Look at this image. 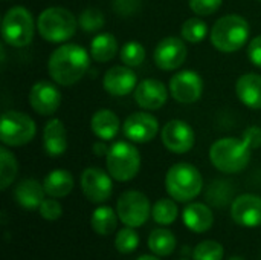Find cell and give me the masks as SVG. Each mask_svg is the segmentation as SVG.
<instances>
[{
    "instance_id": "6da1fadb",
    "label": "cell",
    "mask_w": 261,
    "mask_h": 260,
    "mask_svg": "<svg viewBox=\"0 0 261 260\" xmlns=\"http://www.w3.org/2000/svg\"><path fill=\"white\" fill-rule=\"evenodd\" d=\"M47 69L55 83L72 86L78 83L89 69V55L86 49L78 44H63L50 54Z\"/></svg>"
},
{
    "instance_id": "7a4b0ae2",
    "label": "cell",
    "mask_w": 261,
    "mask_h": 260,
    "mask_svg": "<svg viewBox=\"0 0 261 260\" xmlns=\"http://www.w3.org/2000/svg\"><path fill=\"white\" fill-rule=\"evenodd\" d=\"M252 147L245 139L222 138L211 146L210 158L214 167L223 173H239L251 161Z\"/></svg>"
},
{
    "instance_id": "3957f363",
    "label": "cell",
    "mask_w": 261,
    "mask_h": 260,
    "mask_svg": "<svg viewBox=\"0 0 261 260\" xmlns=\"http://www.w3.org/2000/svg\"><path fill=\"white\" fill-rule=\"evenodd\" d=\"M203 187V179L200 172L188 164L179 162L174 164L165 176L167 193L177 202H190L200 195Z\"/></svg>"
},
{
    "instance_id": "277c9868",
    "label": "cell",
    "mask_w": 261,
    "mask_h": 260,
    "mask_svg": "<svg viewBox=\"0 0 261 260\" xmlns=\"http://www.w3.org/2000/svg\"><path fill=\"white\" fill-rule=\"evenodd\" d=\"M249 37L248 21L236 14L220 17L211 29V41L222 52H236L242 49Z\"/></svg>"
},
{
    "instance_id": "5b68a950",
    "label": "cell",
    "mask_w": 261,
    "mask_h": 260,
    "mask_svg": "<svg viewBox=\"0 0 261 260\" xmlns=\"http://www.w3.org/2000/svg\"><path fill=\"white\" fill-rule=\"evenodd\" d=\"M40 35L50 43H61L69 40L76 31V20L73 14L64 8L44 9L37 21Z\"/></svg>"
},
{
    "instance_id": "8992f818",
    "label": "cell",
    "mask_w": 261,
    "mask_h": 260,
    "mask_svg": "<svg viewBox=\"0 0 261 260\" xmlns=\"http://www.w3.org/2000/svg\"><path fill=\"white\" fill-rule=\"evenodd\" d=\"M107 172L119 182L132 181L141 167V155L138 149L128 143L119 141L109 149L106 155Z\"/></svg>"
},
{
    "instance_id": "52a82bcc",
    "label": "cell",
    "mask_w": 261,
    "mask_h": 260,
    "mask_svg": "<svg viewBox=\"0 0 261 260\" xmlns=\"http://www.w3.org/2000/svg\"><path fill=\"white\" fill-rule=\"evenodd\" d=\"M34 32H35L34 18L26 8L15 6L5 14L2 23V35L8 44L14 48L26 46L32 41Z\"/></svg>"
},
{
    "instance_id": "ba28073f",
    "label": "cell",
    "mask_w": 261,
    "mask_h": 260,
    "mask_svg": "<svg viewBox=\"0 0 261 260\" xmlns=\"http://www.w3.org/2000/svg\"><path fill=\"white\" fill-rule=\"evenodd\" d=\"M35 123L31 116L8 110L2 115L0 121V139L5 146L11 147H20L28 144L35 136Z\"/></svg>"
},
{
    "instance_id": "9c48e42d",
    "label": "cell",
    "mask_w": 261,
    "mask_h": 260,
    "mask_svg": "<svg viewBox=\"0 0 261 260\" xmlns=\"http://www.w3.org/2000/svg\"><path fill=\"white\" fill-rule=\"evenodd\" d=\"M116 213L119 216V221L125 227L138 228L142 227L151 213L150 201L148 198L136 190H128L122 193L116 204Z\"/></svg>"
},
{
    "instance_id": "30bf717a",
    "label": "cell",
    "mask_w": 261,
    "mask_h": 260,
    "mask_svg": "<svg viewBox=\"0 0 261 260\" xmlns=\"http://www.w3.org/2000/svg\"><path fill=\"white\" fill-rule=\"evenodd\" d=\"M110 173L101 169L89 167L81 175V190L84 196L93 204H102L110 199L113 192V184Z\"/></svg>"
},
{
    "instance_id": "8fae6325",
    "label": "cell",
    "mask_w": 261,
    "mask_h": 260,
    "mask_svg": "<svg viewBox=\"0 0 261 260\" xmlns=\"http://www.w3.org/2000/svg\"><path fill=\"white\" fill-rule=\"evenodd\" d=\"M203 81L197 72L193 70H182L173 75L170 80V92L173 98L184 104L196 103L202 97Z\"/></svg>"
},
{
    "instance_id": "7c38bea8",
    "label": "cell",
    "mask_w": 261,
    "mask_h": 260,
    "mask_svg": "<svg viewBox=\"0 0 261 260\" xmlns=\"http://www.w3.org/2000/svg\"><path fill=\"white\" fill-rule=\"evenodd\" d=\"M193 129L180 120H173L167 123L162 129V143L173 153H187L194 146Z\"/></svg>"
},
{
    "instance_id": "4fadbf2b",
    "label": "cell",
    "mask_w": 261,
    "mask_h": 260,
    "mask_svg": "<svg viewBox=\"0 0 261 260\" xmlns=\"http://www.w3.org/2000/svg\"><path fill=\"white\" fill-rule=\"evenodd\" d=\"M122 130H124V135L130 141L144 144V143L151 141L158 135L159 124L153 115L147 112H136V113H132L124 121Z\"/></svg>"
},
{
    "instance_id": "5bb4252c",
    "label": "cell",
    "mask_w": 261,
    "mask_h": 260,
    "mask_svg": "<svg viewBox=\"0 0 261 260\" xmlns=\"http://www.w3.org/2000/svg\"><path fill=\"white\" fill-rule=\"evenodd\" d=\"M187 58V46L177 37L164 38L154 49V63L162 70H173L184 64Z\"/></svg>"
},
{
    "instance_id": "9a60e30c",
    "label": "cell",
    "mask_w": 261,
    "mask_h": 260,
    "mask_svg": "<svg viewBox=\"0 0 261 260\" xmlns=\"http://www.w3.org/2000/svg\"><path fill=\"white\" fill-rule=\"evenodd\" d=\"M231 216L236 224L245 228L261 225V198L257 195H242L231 205Z\"/></svg>"
},
{
    "instance_id": "2e32d148",
    "label": "cell",
    "mask_w": 261,
    "mask_h": 260,
    "mask_svg": "<svg viewBox=\"0 0 261 260\" xmlns=\"http://www.w3.org/2000/svg\"><path fill=\"white\" fill-rule=\"evenodd\" d=\"M32 109L40 115H52L61 104L60 90L49 81H38L32 86L29 93Z\"/></svg>"
},
{
    "instance_id": "e0dca14e",
    "label": "cell",
    "mask_w": 261,
    "mask_h": 260,
    "mask_svg": "<svg viewBox=\"0 0 261 260\" xmlns=\"http://www.w3.org/2000/svg\"><path fill=\"white\" fill-rule=\"evenodd\" d=\"M168 98V90L164 83L148 78L141 81L135 89V100L136 103L147 110H158L161 109Z\"/></svg>"
},
{
    "instance_id": "ac0fdd59",
    "label": "cell",
    "mask_w": 261,
    "mask_h": 260,
    "mask_svg": "<svg viewBox=\"0 0 261 260\" xmlns=\"http://www.w3.org/2000/svg\"><path fill=\"white\" fill-rule=\"evenodd\" d=\"M102 83L110 95L124 97L136 89V75L127 66H113L106 72Z\"/></svg>"
},
{
    "instance_id": "d6986e66",
    "label": "cell",
    "mask_w": 261,
    "mask_h": 260,
    "mask_svg": "<svg viewBox=\"0 0 261 260\" xmlns=\"http://www.w3.org/2000/svg\"><path fill=\"white\" fill-rule=\"evenodd\" d=\"M182 219L185 227L193 231V233H206L208 230H211L213 224H214V215L211 211V208L202 202H193L188 204L184 208L182 213Z\"/></svg>"
},
{
    "instance_id": "ffe728a7",
    "label": "cell",
    "mask_w": 261,
    "mask_h": 260,
    "mask_svg": "<svg viewBox=\"0 0 261 260\" xmlns=\"http://www.w3.org/2000/svg\"><path fill=\"white\" fill-rule=\"evenodd\" d=\"M43 146L49 156H60L67 149V135L61 120H50L43 132Z\"/></svg>"
},
{
    "instance_id": "44dd1931",
    "label": "cell",
    "mask_w": 261,
    "mask_h": 260,
    "mask_svg": "<svg viewBox=\"0 0 261 260\" xmlns=\"http://www.w3.org/2000/svg\"><path fill=\"white\" fill-rule=\"evenodd\" d=\"M44 187L35 179H24L21 181L14 192L17 204L24 210H35L40 208L41 202L44 201Z\"/></svg>"
},
{
    "instance_id": "7402d4cb",
    "label": "cell",
    "mask_w": 261,
    "mask_h": 260,
    "mask_svg": "<svg viewBox=\"0 0 261 260\" xmlns=\"http://www.w3.org/2000/svg\"><path fill=\"white\" fill-rule=\"evenodd\" d=\"M236 92L239 100L251 109H261V75L246 74L237 81Z\"/></svg>"
},
{
    "instance_id": "603a6c76",
    "label": "cell",
    "mask_w": 261,
    "mask_h": 260,
    "mask_svg": "<svg viewBox=\"0 0 261 260\" xmlns=\"http://www.w3.org/2000/svg\"><path fill=\"white\" fill-rule=\"evenodd\" d=\"M119 127H121L119 118L109 109L98 110L92 118V130H93V133L98 138L104 139V141L113 139L118 135Z\"/></svg>"
},
{
    "instance_id": "cb8c5ba5",
    "label": "cell",
    "mask_w": 261,
    "mask_h": 260,
    "mask_svg": "<svg viewBox=\"0 0 261 260\" xmlns=\"http://www.w3.org/2000/svg\"><path fill=\"white\" fill-rule=\"evenodd\" d=\"M46 195L50 198H66L73 190V178L67 170H54L50 172L43 182Z\"/></svg>"
},
{
    "instance_id": "d4e9b609",
    "label": "cell",
    "mask_w": 261,
    "mask_h": 260,
    "mask_svg": "<svg viewBox=\"0 0 261 260\" xmlns=\"http://www.w3.org/2000/svg\"><path fill=\"white\" fill-rule=\"evenodd\" d=\"M118 213H115L113 208L110 207H98L93 213H92V219H90V225L93 228V231L99 236H109L112 234L116 227H118Z\"/></svg>"
},
{
    "instance_id": "484cf974",
    "label": "cell",
    "mask_w": 261,
    "mask_h": 260,
    "mask_svg": "<svg viewBox=\"0 0 261 260\" xmlns=\"http://www.w3.org/2000/svg\"><path fill=\"white\" fill-rule=\"evenodd\" d=\"M148 248L156 256L167 257L176 248V236L167 228H156L148 236Z\"/></svg>"
},
{
    "instance_id": "4316f807",
    "label": "cell",
    "mask_w": 261,
    "mask_h": 260,
    "mask_svg": "<svg viewBox=\"0 0 261 260\" xmlns=\"http://www.w3.org/2000/svg\"><path fill=\"white\" fill-rule=\"evenodd\" d=\"M116 51H118V41L112 34H99L92 40L90 52L96 61L106 63L112 60L116 55Z\"/></svg>"
},
{
    "instance_id": "83f0119b",
    "label": "cell",
    "mask_w": 261,
    "mask_h": 260,
    "mask_svg": "<svg viewBox=\"0 0 261 260\" xmlns=\"http://www.w3.org/2000/svg\"><path fill=\"white\" fill-rule=\"evenodd\" d=\"M151 216H153V221L159 225H171L179 216V208L176 202L173 201V198L159 199L151 208Z\"/></svg>"
},
{
    "instance_id": "f1b7e54d",
    "label": "cell",
    "mask_w": 261,
    "mask_h": 260,
    "mask_svg": "<svg viewBox=\"0 0 261 260\" xmlns=\"http://www.w3.org/2000/svg\"><path fill=\"white\" fill-rule=\"evenodd\" d=\"M17 170L18 166L15 156L6 147H2L0 149V188L2 190H6L12 184V181L17 176Z\"/></svg>"
},
{
    "instance_id": "f546056e",
    "label": "cell",
    "mask_w": 261,
    "mask_h": 260,
    "mask_svg": "<svg viewBox=\"0 0 261 260\" xmlns=\"http://www.w3.org/2000/svg\"><path fill=\"white\" fill-rule=\"evenodd\" d=\"M139 247V234L132 227H125L118 231L115 239V248L121 254H130Z\"/></svg>"
},
{
    "instance_id": "4dcf8cb0",
    "label": "cell",
    "mask_w": 261,
    "mask_h": 260,
    "mask_svg": "<svg viewBox=\"0 0 261 260\" xmlns=\"http://www.w3.org/2000/svg\"><path fill=\"white\" fill-rule=\"evenodd\" d=\"M225 254L223 245L217 241H202L193 250L194 260H222Z\"/></svg>"
},
{
    "instance_id": "1f68e13d",
    "label": "cell",
    "mask_w": 261,
    "mask_h": 260,
    "mask_svg": "<svg viewBox=\"0 0 261 260\" xmlns=\"http://www.w3.org/2000/svg\"><path fill=\"white\" fill-rule=\"evenodd\" d=\"M206 23L197 17L188 18L184 25H182V38L190 41V43H200L205 37H206Z\"/></svg>"
},
{
    "instance_id": "d6a6232c",
    "label": "cell",
    "mask_w": 261,
    "mask_h": 260,
    "mask_svg": "<svg viewBox=\"0 0 261 260\" xmlns=\"http://www.w3.org/2000/svg\"><path fill=\"white\" fill-rule=\"evenodd\" d=\"M232 193L234 192L228 182L216 181L211 184L210 190L206 192V201H210L211 205H214V207H225L231 201Z\"/></svg>"
},
{
    "instance_id": "836d02e7",
    "label": "cell",
    "mask_w": 261,
    "mask_h": 260,
    "mask_svg": "<svg viewBox=\"0 0 261 260\" xmlns=\"http://www.w3.org/2000/svg\"><path fill=\"white\" fill-rule=\"evenodd\" d=\"M145 58V49L141 43L138 41H128L124 44L122 51H121V60L124 64H127L128 67H135L139 66Z\"/></svg>"
},
{
    "instance_id": "e575fe53",
    "label": "cell",
    "mask_w": 261,
    "mask_h": 260,
    "mask_svg": "<svg viewBox=\"0 0 261 260\" xmlns=\"http://www.w3.org/2000/svg\"><path fill=\"white\" fill-rule=\"evenodd\" d=\"M80 26L86 32H95L104 26V15L99 9L87 8L80 15Z\"/></svg>"
},
{
    "instance_id": "d590c367",
    "label": "cell",
    "mask_w": 261,
    "mask_h": 260,
    "mask_svg": "<svg viewBox=\"0 0 261 260\" xmlns=\"http://www.w3.org/2000/svg\"><path fill=\"white\" fill-rule=\"evenodd\" d=\"M38 211H40L43 219H46V221H57L63 215V207H61V204L55 198H49V199H44L41 202Z\"/></svg>"
},
{
    "instance_id": "8d00e7d4",
    "label": "cell",
    "mask_w": 261,
    "mask_h": 260,
    "mask_svg": "<svg viewBox=\"0 0 261 260\" xmlns=\"http://www.w3.org/2000/svg\"><path fill=\"white\" fill-rule=\"evenodd\" d=\"M222 6V0H190V8L197 15H211Z\"/></svg>"
},
{
    "instance_id": "74e56055",
    "label": "cell",
    "mask_w": 261,
    "mask_h": 260,
    "mask_svg": "<svg viewBox=\"0 0 261 260\" xmlns=\"http://www.w3.org/2000/svg\"><path fill=\"white\" fill-rule=\"evenodd\" d=\"M113 8L119 15H133L139 9V0H113Z\"/></svg>"
},
{
    "instance_id": "f35d334b",
    "label": "cell",
    "mask_w": 261,
    "mask_h": 260,
    "mask_svg": "<svg viewBox=\"0 0 261 260\" xmlns=\"http://www.w3.org/2000/svg\"><path fill=\"white\" fill-rule=\"evenodd\" d=\"M248 55H249V60L257 67H261V35L255 37L249 43V46H248Z\"/></svg>"
},
{
    "instance_id": "ab89813d",
    "label": "cell",
    "mask_w": 261,
    "mask_h": 260,
    "mask_svg": "<svg viewBox=\"0 0 261 260\" xmlns=\"http://www.w3.org/2000/svg\"><path fill=\"white\" fill-rule=\"evenodd\" d=\"M243 139L252 147V149H257L261 146V129L260 127H249L245 135H243Z\"/></svg>"
},
{
    "instance_id": "60d3db41",
    "label": "cell",
    "mask_w": 261,
    "mask_h": 260,
    "mask_svg": "<svg viewBox=\"0 0 261 260\" xmlns=\"http://www.w3.org/2000/svg\"><path fill=\"white\" fill-rule=\"evenodd\" d=\"M93 149H95V153L98 156H102V155H107L109 153V147L106 144H95Z\"/></svg>"
},
{
    "instance_id": "b9f144b4",
    "label": "cell",
    "mask_w": 261,
    "mask_h": 260,
    "mask_svg": "<svg viewBox=\"0 0 261 260\" xmlns=\"http://www.w3.org/2000/svg\"><path fill=\"white\" fill-rule=\"evenodd\" d=\"M136 260H161L159 259V256H148V254H145V256H141V257H138Z\"/></svg>"
},
{
    "instance_id": "7bdbcfd3",
    "label": "cell",
    "mask_w": 261,
    "mask_h": 260,
    "mask_svg": "<svg viewBox=\"0 0 261 260\" xmlns=\"http://www.w3.org/2000/svg\"><path fill=\"white\" fill-rule=\"evenodd\" d=\"M228 260H245L243 257H240V256H234V257H231V259Z\"/></svg>"
},
{
    "instance_id": "ee69618b",
    "label": "cell",
    "mask_w": 261,
    "mask_h": 260,
    "mask_svg": "<svg viewBox=\"0 0 261 260\" xmlns=\"http://www.w3.org/2000/svg\"><path fill=\"white\" fill-rule=\"evenodd\" d=\"M182 260H188V259H182Z\"/></svg>"
},
{
    "instance_id": "f6af8a7d",
    "label": "cell",
    "mask_w": 261,
    "mask_h": 260,
    "mask_svg": "<svg viewBox=\"0 0 261 260\" xmlns=\"http://www.w3.org/2000/svg\"><path fill=\"white\" fill-rule=\"evenodd\" d=\"M260 2H261V0H260Z\"/></svg>"
}]
</instances>
